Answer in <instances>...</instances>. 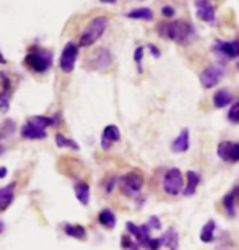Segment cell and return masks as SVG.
I'll use <instances>...</instances> for the list:
<instances>
[{"label": "cell", "instance_id": "1", "mask_svg": "<svg viewBox=\"0 0 239 250\" xmlns=\"http://www.w3.org/2000/svg\"><path fill=\"white\" fill-rule=\"evenodd\" d=\"M158 34L169 41H176L179 44H187L191 39L196 36V29L191 23L187 21H171L159 24Z\"/></svg>", "mask_w": 239, "mask_h": 250}, {"label": "cell", "instance_id": "2", "mask_svg": "<svg viewBox=\"0 0 239 250\" xmlns=\"http://www.w3.org/2000/svg\"><path fill=\"white\" fill-rule=\"evenodd\" d=\"M109 21L106 17H96L85 26L82 36H80V46L82 47H89L103 36L104 31L108 29Z\"/></svg>", "mask_w": 239, "mask_h": 250}, {"label": "cell", "instance_id": "3", "mask_svg": "<svg viewBox=\"0 0 239 250\" xmlns=\"http://www.w3.org/2000/svg\"><path fill=\"white\" fill-rule=\"evenodd\" d=\"M24 65L31 68L33 72L43 73L52 65V54L49 51H41V49H33L31 52L24 57Z\"/></svg>", "mask_w": 239, "mask_h": 250}, {"label": "cell", "instance_id": "4", "mask_svg": "<svg viewBox=\"0 0 239 250\" xmlns=\"http://www.w3.org/2000/svg\"><path fill=\"white\" fill-rule=\"evenodd\" d=\"M182 182H184V176L179 169L173 167L164 174L163 179V188L164 192L169 195H177L182 190Z\"/></svg>", "mask_w": 239, "mask_h": 250}, {"label": "cell", "instance_id": "5", "mask_svg": "<svg viewBox=\"0 0 239 250\" xmlns=\"http://www.w3.org/2000/svg\"><path fill=\"white\" fill-rule=\"evenodd\" d=\"M77 57H78V44L75 42H67L65 47L62 51V56H61V70L65 73H70L73 67H75V62H77Z\"/></svg>", "mask_w": 239, "mask_h": 250}, {"label": "cell", "instance_id": "6", "mask_svg": "<svg viewBox=\"0 0 239 250\" xmlns=\"http://www.w3.org/2000/svg\"><path fill=\"white\" fill-rule=\"evenodd\" d=\"M142 187H143V176L138 172H129L121 181L122 192L129 195V197H133L135 193H138L142 190Z\"/></svg>", "mask_w": 239, "mask_h": 250}, {"label": "cell", "instance_id": "7", "mask_svg": "<svg viewBox=\"0 0 239 250\" xmlns=\"http://www.w3.org/2000/svg\"><path fill=\"white\" fill-rule=\"evenodd\" d=\"M218 156L226 163H238L239 161V143L221 142L218 145Z\"/></svg>", "mask_w": 239, "mask_h": 250}, {"label": "cell", "instance_id": "8", "mask_svg": "<svg viewBox=\"0 0 239 250\" xmlns=\"http://www.w3.org/2000/svg\"><path fill=\"white\" fill-rule=\"evenodd\" d=\"M196 8L198 18L203 20L208 24H217L215 7L212 5L210 0H196Z\"/></svg>", "mask_w": 239, "mask_h": 250}, {"label": "cell", "instance_id": "9", "mask_svg": "<svg viewBox=\"0 0 239 250\" xmlns=\"http://www.w3.org/2000/svg\"><path fill=\"white\" fill-rule=\"evenodd\" d=\"M221 77H223L221 68L215 67V65H210V67H207L200 73V83L205 89H210V88L217 86V84L220 83Z\"/></svg>", "mask_w": 239, "mask_h": 250}, {"label": "cell", "instance_id": "10", "mask_svg": "<svg viewBox=\"0 0 239 250\" xmlns=\"http://www.w3.org/2000/svg\"><path fill=\"white\" fill-rule=\"evenodd\" d=\"M215 51L220 57L225 59H235L239 57V41H218L215 46Z\"/></svg>", "mask_w": 239, "mask_h": 250}, {"label": "cell", "instance_id": "11", "mask_svg": "<svg viewBox=\"0 0 239 250\" xmlns=\"http://www.w3.org/2000/svg\"><path fill=\"white\" fill-rule=\"evenodd\" d=\"M91 65L93 68L96 70H106L112 65V56L108 49H98L96 54L91 59Z\"/></svg>", "mask_w": 239, "mask_h": 250}, {"label": "cell", "instance_id": "12", "mask_svg": "<svg viewBox=\"0 0 239 250\" xmlns=\"http://www.w3.org/2000/svg\"><path fill=\"white\" fill-rule=\"evenodd\" d=\"M121 140V132L116 125H108L106 128L103 130V138H101V143H103V148L108 149L111 146L112 143H116Z\"/></svg>", "mask_w": 239, "mask_h": 250}, {"label": "cell", "instance_id": "13", "mask_svg": "<svg viewBox=\"0 0 239 250\" xmlns=\"http://www.w3.org/2000/svg\"><path fill=\"white\" fill-rule=\"evenodd\" d=\"M22 137L28 140H43L46 138V130L36 127L31 122H26L22 127Z\"/></svg>", "mask_w": 239, "mask_h": 250}, {"label": "cell", "instance_id": "14", "mask_svg": "<svg viewBox=\"0 0 239 250\" xmlns=\"http://www.w3.org/2000/svg\"><path fill=\"white\" fill-rule=\"evenodd\" d=\"M171 148L174 153H186L187 151L189 149V130L187 128L181 130L179 137L173 142Z\"/></svg>", "mask_w": 239, "mask_h": 250}, {"label": "cell", "instance_id": "15", "mask_svg": "<svg viewBox=\"0 0 239 250\" xmlns=\"http://www.w3.org/2000/svg\"><path fill=\"white\" fill-rule=\"evenodd\" d=\"M186 181H187V186H186V188L182 190V195H184V197H191V195L196 193V188L198 187L200 177H198V174H197V172L189 171V172L186 174Z\"/></svg>", "mask_w": 239, "mask_h": 250}, {"label": "cell", "instance_id": "16", "mask_svg": "<svg viewBox=\"0 0 239 250\" xmlns=\"http://www.w3.org/2000/svg\"><path fill=\"white\" fill-rule=\"evenodd\" d=\"M231 101H233V94L230 91H226V89H220V91H217L215 96H213V104H215V107L218 109L231 104Z\"/></svg>", "mask_w": 239, "mask_h": 250}, {"label": "cell", "instance_id": "17", "mask_svg": "<svg viewBox=\"0 0 239 250\" xmlns=\"http://www.w3.org/2000/svg\"><path fill=\"white\" fill-rule=\"evenodd\" d=\"M127 18H133V20H145V21H152L153 20V12L150 8L142 7V8H135L130 10L129 13H126Z\"/></svg>", "mask_w": 239, "mask_h": 250}, {"label": "cell", "instance_id": "18", "mask_svg": "<svg viewBox=\"0 0 239 250\" xmlns=\"http://www.w3.org/2000/svg\"><path fill=\"white\" fill-rule=\"evenodd\" d=\"M163 241V246H166L169 250H177V246H179V236L177 232L174 231V229L171 228L169 231L164 232V236L161 237Z\"/></svg>", "mask_w": 239, "mask_h": 250}, {"label": "cell", "instance_id": "19", "mask_svg": "<svg viewBox=\"0 0 239 250\" xmlns=\"http://www.w3.org/2000/svg\"><path fill=\"white\" fill-rule=\"evenodd\" d=\"M13 188H15V184H10V186L0 188V209H5L10 203H12Z\"/></svg>", "mask_w": 239, "mask_h": 250}, {"label": "cell", "instance_id": "20", "mask_svg": "<svg viewBox=\"0 0 239 250\" xmlns=\"http://www.w3.org/2000/svg\"><path fill=\"white\" fill-rule=\"evenodd\" d=\"M73 190H75V195H77L78 202L82 205H88V202H89V187H88V184L77 182L75 188H73Z\"/></svg>", "mask_w": 239, "mask_h": 250}, {"label": "cell", "instance_id": "21", "mask_svg": "<svg viewBox=\"0 0 239 250\" xmlns=\"http://www.w3.org/2000/svg\"><path fill=\"white\" fill-rule=\"evenodd\" d=\"M215 228H217V224L213 219H210V221H207L205 223V226H203L202 229V232H200V241L202 242H212L213 241V234H215Z\"/></svg>", "mask_w": 239, "mask_h": 250}, {"label": "cell", "instance_id": "22", "mask_svg": "<svg viewBox=\"0 0 239 250\" xmlns=\"http://www.w3.org/2000/svg\"><path fill=\"white\" fill-rule=\"evenodd\" d=\"M98 219H99V223L108 229H112L114 226H116V216H114V213L111 211V209H103V211L99 213Z\"/></svg>", "mask_w": 239, "mask_h": 250}, {"label": "cell", "instance_id": "23", "mask_svg": "<svg viewBox=\"0 0 239 250\" xmlns=\"http://www.w3.org/2000/svg\"><path fill=\"white\" fill-rule=\"evenodd\" d=\"M65 232L70 237H75V239H83L85 236H87V231H85V228L80 226V224H67V226H65Z\"/></svg>", "mask_w": 239, "mask_h": 250}, {"label": "cell", "instance_id": "24", "mask_svg": "<svg viewBox=\"0 0 239 250\" xmlns=\"http://www.w3.org/2000/svg\"><path fill=\"white\" fill-rule=\"evenodd\" d=\"M56 143H57V146L59 148H72V149H80L78 145L73 142V140L70 138H67V137H64L62 133H57L56 135Z\"/></svg>", "mask_w": 239, "mask_h": 250}, {"label": "cell", "instance_id": "25", "mask_svg": "<svg viewBox=\"0 0 239 250\" xmlns=\"http://www.w3.org/2000/svg\"><path fill=\"white\" fill-rule=\"evenodd\" d=\"M33 125H36V127L46 130L47 127H51V125H54V121L49 117H44V116H34V117H29V121Z\"/></svg>", "mask_w": 239, "mask_h": 250}, {"label": "cell", "instance_id": "26", "mask_svg": "<svg viewBox=\"0 0 239 250\" xmlns=\"http://www.w3.org/2000/svg\"><path fill=\"white\" fill-rule=\"evenodd\" d=\"M235 205H236V195H235V192L228 193L226 197L223 198V207H225V209L228 211L230 216H235Z\"/></svg>", "mask_w": 239, "mask_h": 250}, {"label": "cell", "instance_id": "27", "mask_svg": "<svg viewBox=\"0 0 239 250\" xmlns=\"http://www.w3.org/2000/svg\"><path fill=\"white\" fill-rule=\"evenodd\" d=\"M8 106H10V91L2 89V91H0V111L7 112Z\"/></svg>", "mask_w": 239, "mask_h": 250}, {"label": "cell", "instance_id": "28", "mask_svg": "<svg viewBox=\"0 0 239 250\" xmlns=\"http://www.w3.org/2000/svg\"><path fill=\"white\" fill-rule=\"evenodd\" d=\"M228 121L233 124H239V101L230 109V112H228Z\"/></svg>", "mask_w": 239, "mask_h": 250}, {"label": "cell", "instance_id": "29", "mask_svg": "<svg viewBox=\"0 0 239 250\" xmlns=\"http://www.w3.org/2000/svg\"><path fill=\"white\" fill-rule=\"evenodd\" d=\"M142 57H143V47H137L133 52V61L138 65V72H142Z\"/></svg>", "mask_w": 239, "mask_h": 250}, {"label": "cell", "instance_id": "30", "mask_svg": "<svg viewBox=\"0 0 239 250\" xmlns=\"http://www.w3.org/2000/svg\"><path fill=\"white\" fill-rule=\"evenodd\" d=\"M161 246H163V241H161V239H152V241L148 242V246H147V247L150 249V250H158Z\"/></svg>", "mask_w": 239, "mask_h": 250}, {"label": "cell", "instance_id": "31", "mask_svg": "<svg viewBox=\"0 0 239 250\" xmlns=\"http://www.w3.org/2000/svg\"><path fill=\"white\" fill-rule=\"evenodd\" d=\"M161 13L164 15V17H168V18H173V17H174V13H176V10H174L173 7H169V5H166V7H163Z\"/></svg>", "mask_w": 239, "mask_h": 250}, {"label": "cell", "instance_id": "32", "mask_svg": "<svg viewBox=\"0 0 239 250\" xmlns=\"http://www.w3.org/2000/svg\"><path fill=\"white\" fill-rule=\"evenodd\" d=\"M116 181H117L116 177H109V179H108V182H106V192H108V193H111V192H112L114 186H116Z\"/></svg>", "mask_w": 239, "mask_h": 250}, {"label": "cell", "instance_id": "33", "mask_svg": "<svg viewBox=\"0 0 239 250\" xmlns=\"http://www.w3.org/2000/svg\"><path fill=\"white\" fill-rule=\"evenodd\" d=\"M148 226L153 228V229H159V228H161V223L158 221V218L153 216V218L150 219V223H148Z\"/></svg>", "mask_w": 239, "mask_h": 250}, {"label": "cell", "instance_id": "34", "mask_svg": "<svg viewBox=\"0 0 239 250\" xmlns=\"http://www.w3.org/2000/svg\"><path fill=\"white\" fill-rule=\"evenodd\" d=\"M147 47L152 51V56H153V57H156V59H158L159 56H161V54H159V51H158V47H156V46H153V44H148Z\"/></svg>", "mask_w": 239, "mask_h": 250}, {"label": "cell", "instance_id": "35", "mask_svg": "<svg viewBox=\"0 0 239 250\" xmlns=\"http://www.w3.org/2000/svg\"><path fill=\"white\" fill-rule=\"evenodd\" d=\"M122 247H126V249L132 247V241L129 236H122Z\"/></svg>", "mask_w": 239, "mask_h": 250}, {"label": "cell", "instance_id": "36", "mask_svg": "<svg viewBox=\"0 0 239 250\" xmlns=\"http://www.w3.org/2000/svg\"><path fill=\"white\" fill-rule=\"evenodd\" d=\"M5 176H7V169H5V167H0V179H3Z\"/></svg>", "mask_w": 239, "mask_h": 250}, {"label": "cell", "instance_id": "37", "mask_svg": "<svg viewBox=\"0 0 239 250\" xmlns=\"http://www.w3.org/2000/svg\"><path fill=\"white\" fill-rule=\"evenodd\" d=\"M3 229H5V224H3V221H2V219H0V234L3 232Z\"/></svg>", "mask_w": 239, "mask_h": 250}, {"label": "cell", "instance_id": "38", "mask_svg": "<svg viewBox=\"0 0 239 250\" xmlns=\"http://www.w3.org/2000/svg\"><path fill=\"white\" fill-rule=\"evenodd\" d=\"M235 195H236V200H238V202H239V186L235 188Z\"/></svg>", "mask_w": 239, "mask_h": 250}, {"label": "cell", "instance_id": "39", "mask_svg": "<svg viewBox=\"0 0 239 250\" xmlns=\"http://www.w3.org/2000/svg\"><path fill=\"white\" fill-rule=\"evenodd\" d=\"M0 63H7V61H5V57H3L2 52H0Z\"/></svg>", "mask_w": 239, "mask_h": 250}, {"label": "cell", "instance_id": "40", "mask_svg": "<svg viewBox=\"0 0 239 250\" xmlns=\"http://www.w3.org/2000/svg\"><path fill=\"white\" fill-rule=\"evenodd\" d=\"M101 2H106V3H116V0H101Z\"/></svg>", "mask_w": 239, "mask_h": 250}]
</instances>
